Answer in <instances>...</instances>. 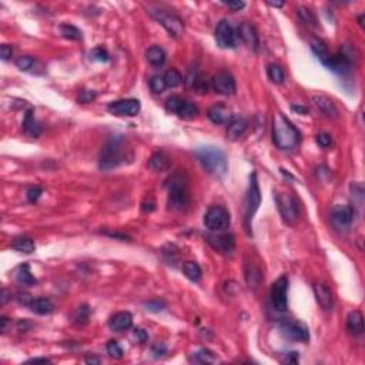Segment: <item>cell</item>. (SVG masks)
<instances>
[{
    "mask_svg": "<svg viewBox=\"0 0 365 365\" xmlns=\"http://www.w3.org/2000/svg\"><path fill=\"white\" fill-rule=\"evenodd\" d=\"M272 141L281 150H292L301 141V134L284 114L275 113L272 120Z\"/></svg>",
    "mask_w": 365,
    "mask_h": 365,
    "instance_id": "cell-1",
    "label": "cell"
},
{
    "mask_svg": "<svg viewBox=\"0 0 365 365\" xmlns=\"http://www.w3.org/2000/svg\"><path fill=\"white\" fill-rule=\"evenodd\" d=\"M168 188V208L174 211H186L190 206L188 179L184 171L179 170L167 180Z\"/></svg>",
    "mask_w": 365,
    "mask_h": 365,
    "instance_id": "cell-2",
    "label": "cell"
},
{
    "mask_svg": "<svg viewBox=\"0 0 365 365\" xmlns=\"http://www.w3.org/2000/svg\"><path fill=\"white\" fill-rule=\"evenodd\" d=\"M196 157L200 161V164L204 167L207 173L214 177L221 179L227 174L228 164H227L226 154L223 153L219 147H200L196 150Z\"/></svg>",
    "mask_w": 365,
    "mask_h": 365,
    "instance_id": "cell-3",
    "label": "cell"
},
{
    "mask_svg": "<svg viewBox=\"0 0 365 365\" xmlns=\"http://www.w3.org/2000/svg\"><path fill=\"white\" fill-rule=\"evenodd\" d=\"M148 14L166 29L170 36L179 39L184 33V23L179 16L163 6H148Z\"/></svg>",
    "mask_w": 365,
    "mask_h": 365,
    "instance_id": "cell-4",
    "label": "cell"
},
{
    "mask_svg": "<svg viewBox=\"0 0 365 365\" xmlns=\"http://www.w3.org/2000/svg\"><path fill=\"white\" fill-rule=\"evenodd\" d=\"M123 153H124L123 152V139L119 136L112 137L101 148L99 160L100 170L109 171V170L116 168L123 161Z\"/></svg>",
    "mask_w": 365,
    "mask_h": 365,
    "instance_id": "cell-5",
    "label": "cell"
},
{
    "mask_svg": "<svg viewBox=\"0 0 365 365\" xmlns=\"http://www.w3.org/2000/svg\"><path fill=\"white\" fill-rule=\"evenodd\" d=\"M261 204V192H260L259 181H257V174L252 173L250 177V186L247 191L246 197V207H244V223H246V230L248 232L251 228V221L254 214L259 210Z\"/></svg>",
    "mask_w": 365,
    "mask_h": 365,
    "instance_id": "cell-6",
    "label": "cell"
},
{
    "mask_svg": "<svg viewBox=\"0 0 365 365\" xmlns=\"http://www.w3.org/2000/svg\"><path fill=\"white\" fill-rule=\"evenodd\" d=\"M230 223H231L230 212L224 207L212 206L204 214V226L212 232L224 231L230 227Z\"/></svg>",
    "mask_w": 365,
    "mask_h": 365,
    "instance_id": "cell-7",
    "label": "cell"
},
{
    "mask_svg": "<svg viewBox=\"0 0 365 365\" xmlns=\"http://www.w3.org/2000/svg\"><path fill=\"white\" fill-rule=\"evenodd\" d=\"M275 201H277V206H278L283 220L288 224H294L298 219L299 212L297 199L290 192H280L275 196Z\"/></svg>",
    "mask_w": 365,
    "mask_h": 365,
    "instance_id": "cell-8",
    "label": "cell"
},
{
    "mask_svg": "<svg viewBox=\"0 0 365 365\" xmlns=\"http://www.w3.org/2000/svg\"><path fill=\"white\" fill-rule=\"evenodd\" d=\"M166 109L170 113H174L179 116L180 119L184 120H192L199 116V107L196 106L194 103L188 101L179 97V96H173L166 101Z\"/></svg>",
    "mask_w": 365,
    "mask_h": 365,
    "instance_id": "cell-9",
    "label": "cell"
},
{
    "mask_svg": "<svg viewBox=\"0 0 365 365\" xmlns=\"http://www.w3.org/2000/svg\"><path fill=\"white\" fill-rule=\"evenodd\" d=\"M271 303L278 311H286L288 307V278L280 277L271 287Z\"/></svg>",
    "mask_w": 365,
    "mask_h": 365,
    "instance_id": "cell-10",
    "label": "cell"
},
{
    "mask_svg": "<svg viewBox=\"0 0 365 365\" xmlns=\"http://www.w3.org/2000/svg\"><path fill=\"white\" fill-rule=\"evenodd\" d=\"M140 101L136 99H123V100H116L112 101L107 110L114 116H120V117H133L137 116L140 112Z\"/></svg>",
    "mask_w": 365,
    "mask_h": 365,
    "instance_id": "cell-11",
    "label": "cell"
},
{
    "mask_svg": "<svg viewBox=\"0 0 365 365\" xmlns=\"http://www.w3.org/2000/svg\"><path fill=\"white\" fill-rule=\"evenodd\" d=\"M216 41L221 49H234L235 47V32L230 22L221 20L216 27Z\"/></svg>",
    "mask_w": 365,
    "mask_h": 365,
    "instance_id": "cell-12",
    "label": "cell"
},
{
    "mask_svg": "<svg viewBox=\"0 0 365 365\" xmlns=\"http://www.w3.org/2000/svg\"><path fill=\"white\" fill-rule=\"evenodd\" d=\"M281 331L284 335H287L290 339L299 341V342H307L310 339V332L304 324L297 323V321H286L281 324Z\"/></svg>",
    "mask_w": 365,
    "mask_h": 365,
    "instance_id": "cell-13",
    "label": "cell"
},
{
    "mask_svg": "<svg viewBox=\"0 0 365 365\" xmlns=\"http://www.w3.org/2000/svg\"><path fill=\"white\" fill-rule=\"evenodd\" d=\"M212 89L220 94H226V96H230V94H234L235 92V80L232 77L231 74L228 72H219L216 74L211 80Z\"/></svg>",
    "mask_w": 365,
    "mask_h": 365,
    "instance_id": "cell-14",
    "label": "cell"
},
{
    "mask_svg": "<svg viewBox=\"0 0 365 365\" xmlns=\"http://www.w3.org/2000/svg\"><path fill=\"white\" fill-rule=\"evenodd\" d=\"M355 217V210L351 206H337L332 210L331 219L339 228H348Z\"/></svg>",
    "mask_w": 365,
    "mask_h": 365,
    "instance_id": "cell-15",
    "label": "cell"
},
{
    "mask_svg": "<svg viewBox=\"0 0 365 365\" xmlns=\"http://www.w3.org/2000/svg\"><path fill=\"white\" fill-rule=\"evenodd\" d=\"M206 239L208 244L219 252L230 254L234 250L235 243H234V237L231 234H212V235H207Z\"/></svg>",
    "mask_w": 365,
    "mask_h": 365,
    "instance_id": "cell-16",
    "label": "cell"
},
{
    "mask_svg": "<svg viewBox=\"0 0 365 365\" xmlns=\"http://www.w3.org/2000/svg\"><path fill=\"white\" fill-rule=\"evenodd\" d=\"M312 290H314V295H315V299H317V303H318L319 306L323 307L324 310H327V311L332 310V307H334V297H332L331 290L328 288L326 283L315 281L314 286H312Z\"/></svg>",
    "mask_w": 365,
    "mask_h": 365,
    "instance_id": "cell-17",
    "label": "cell"
},
{
    "mask_svg": "<svg viewBox=\"0 0 365 365\" xmlns=\"http://www.w3.org/2000/svg\"><path fill=\"white\" fill-rule=\"evenodd\" d=\"M207 117L211 120L214 124H224V123L228 124L232 119V113L226 104L217 103V104H214L208 109Z\"/></svg>",
    "mask_w": 365,
    "mask_h": 365,
    "instance_id": "cell-18",
    "label": "cell"
},
{
    "mask_svg": "<svg viewBox=\"0 0 365 365\" xmlns=\"http://www.w3.org/2000/svg\"><path fill=\"white\" fill-rule=\"evenodd\" d=\"M132 326H133V315L127 311L117 312V314H114L113 317L109 319L110 330H113L116 332L127 331V330L132 328Z\"/></svg>",
    "mask_w": 365,
    "mask_h": 365,
    "instance_id": "cell-19",
    "label": "cell"
},
{
    "mask_svg": "<svg viewBox=\"0 0 365 365\" xmlns=\"http://www.w3.org/2000/svg\"><path fill=\"white\" fill-rule=\"evenodd\" d=\"M312 103H314V106L317 107L321 113L326 114L327 117H338L337 107L332 103V100L328 99L327 96H323V94L314 96L312 97Z\"/></svg>",
    "mask_w": 365,
    "mask_h": 365,
    "instance_id": "cell-20",
    "label": "cell"
},
{
    "mask_svg": "<svg viewBox=\"0 0 365 365\" xmlns=\"http://www.w3.org/2000/svg\"><path fill=\"white\" fill-rule=\"evenodd\" d=\"M239 36L247 46L257 50V47H259V34L255 32L254 26H251L250 23H241L239 26Z\"/></svg>",
    "mask_w": 365,
    "mask_h": 365,
    "instance_id": "cell-21",
    "label": "cell"
},
{
    "mask_svg": "<svg viewBox=\"0 0 365 365\" xmlns=\"http://www.w3.org/2000/svg\"><path fill=\"white\" fill-rule=\"evenodd\" d=\"M247 120H244L243 117H232L231 121L228 123L227 127V136L230 140H239L240 137H243L247 130Z\"/></svg>",
    "mask_w": 365,
    "mask_h": 365,
    "instance_id": "cell-22",
    "label": "cell"
},
{
    "mask_svg": "<svg viewBox=\"0 0 365 365\" xmlns=\"http://www.w3.org/2000/svg\"><path fill=\"white\" fill-rule=\"evenodd\" d=\"M23 130L25 133L32 137V139H36L39 137V134L41 133V124L39 121L36 120L33 114V110H27L26 114H25V120H23Z\"/></svg>",
    "mask_w": 365,
    "mask_h": 365,
    "instance_id": "cell-23",
    "label": "cell"
},
{
    "mask_svg": "<svg viewBox=\"0 0 365 365\" xmlns=\"http://www.w3.org/2000/svg\"><path fill=\"white\" fill-rule=\"evenodd\" d=\"M347 330L352 335H361L364 332V317L359 311H352L347 317Z\"/></svg>",
    "mask_w": 365,
    "mask_h": 365,
    "instance_id": "cell-24",
    "label": "cell"
},
{
    "mask_svg": "<svg viewBox=\"0 0 365 365\" xmlns=\"http://www.w3.org/2000/svg\"><path fill=\"white\" fill-rule=\"evenodd\" d=\"M148 167L156 171V173H161V171H167L171 167V160L166 153H154L150 160H148Z\"/></svg>",
    "mask_w": 365,
    "mask_h": 365,
    "instance_id": "cell-25",
    "label": "cell"
},
{
    "mask_svg": "<svg viewBox=\"0 0 365 365\" xmlns=\"http://www.w3.org/2000/svg\"><path fill=\"white\" fill-rule=\"evenodd\" d=\"M14 278H16V281L19 284L26 287H32L37 283V280L34 278L33 275H32V272H30L29 264H22V266L17 267L14 270Z\"/></svg>",
    "mask_w": 365,
    "mask_h": 365,
    "instance_id": "cell-26",
    "label": "cell"
},
{
    "mask_svg": "<svg viewBox=\"0 0 365 365\" xmlns=\"http://www.w3.org/2000/svg\"><path fill=\"white\" fill-rule=\"evenodd\" d=\"M263 280V274L260 271V268L254 263H247L246 264V281L250 288L255 290L260 286Z\"/></svg>",
    "mask_w": 365,
    "mask_h": 365,
    "instance_id": "cell-27",
    "label": "cell"
},
{
    "mask_svg": "<svg viewBox=\"0 0 365 365\" xmlns=\"http://www.w3.org/2000/svg\"><path fill=\"white\" fill-rule=\"evenodd\" d=\"M146 59L152 66L160 67L163 66L164 61H166V53H164V50L161 47L153 46L146 52Z\"/></svg>",
    "mask_w": 365,
    "mask_h": 365,
    "instance_id": "cell-28",
    "label": "cell"
},
{
    "mask_svg": "<svg viewBox=\"0 0 365 365\" xmlns=\"http://www.w3.org/2000/svg\"><path fill=\"white\" fill-rule=\"evenodd\" d=\"M29 307H30L32 311L36 312V314H40V315H47V314H52L54 311L53 303L49 298L33 299L32 304Z\"/></svg>",
    "mask_w": 365,
    "mask_h": 365,
    "instance_id": "cell-29",
    "label": "cell"
},
{
    "mask_svg": "<svg viewBox=\"0 0 365 365\" xmlns=\"http://www.w3.org/2000/svg\"><path fill=\"white\" fill-rule=\"evenodd\" d=\"M311 49L312 52L315 53V56L321 60L323 65H327L330 59H331V54L328 52V47L321 39H312L311 41Z\"/></svg>",
    "mask_w": 365,
    "mask_h": 365,
    "instance_id": "cell-30",
    "label": "cell"
},
{
    "mask_svg": "<svg viewBox=\"0 0 365 365\" xmlns=\"http://www.w3.org/2000/svg\"><path fill=\"white\" fill-rule=\"evenodd\" d=\"M12 248L19 252L32 254L36 246H34V241L30 237H17L12 241Z\"/></svg>",
    "mask_w": 365,
    "mask_h": 365,
    "instance_id": "cell-31",
    "label": "cell"
},
{
    "mask_svg": "<svg viewBox=\"0 0 365 365\" xmlns=\"http://www.w3.org/2000/svg\"><path fill=\"white\" fill-rule=\"evenodd\" d=\"M183 272H184V275H186L187 278L191 280V281H199V280L201 278V268H200L199 264L194 263V261H187V263H184Z\"/></svg>",
    "mask_w": 365,
    "mask_h": 365,
    "instance_id": "cell-32",
    "label": "cell"
},
{
    "mask_svg": "<svg viewBox=\"0 0 365 365\" xmlns=\"http://www.w3.org/2000/svg\"><path fill=\"white\" fill-rule=\"evenodd\" d=\"M267 74H268V77H270L272 83H275V84H281V83L284 81V79H286L283 67L275 65V63L268 65V67H267Z\"/></svg>",
    "mask_w": 365,
    "mask_h": 365,
    "instance_id": "cell-33",
    "label": "cell"
},
{
    "mask_svg": "<svg viewBox=\"0 0 365 365\" xmlns=\"http://www.w3.org/2000/svg\"><path fill=\"white\" fill-rule=\"evenodd\" d=\"M163 79L166 81L167 87H177L183 83V76H181L179 70H176V69L167 70L164 76H163Z\"/></svg>",
    "mask_w": 365,
    "mask_h": 365,
    "instance_id": "cell-34",
    "label": "cell"
},
{
    "mask_svg": "<svg viewBox=\"0 0 365 365\" xmlns=\"http://www.w3.org/2000/svg\"><path fill=\"white\" fill-rule=\"evenodd\" d=\"M191 359L194 362H199V364H211V362L216 361V355H214L210 350L203 348V350H199L197 352H194Z\"/></svg>",
    "mask_w": 365,
    "mask_h": 365,
    "instance_id": "cell-35",
    "label": "cell"
},
{
    "mask_svg": "<svg viewBox=\"0 0 365 365\" xmlns=\"http://www.w3.org/2000/svg\"><path fill=\"white\" fill-rule=\"evenodd\" d=\"M60 33L63 34V37H66L69 40L81 39V32L77 27L72 26V25H61L60 26Z\"/></svg>",
    "mask_w": 365,
    "mask_h": 365,
    "instance_id": "cell-36",
    "label": "cell"
},
{
    "mask_svg": "<svg viewBox=\"0 0 365 365\" xmlns=\"http://www.w3.org/2000/svg\"><path fill=\"white\" fill-rule=\"evenodd\" d=\"M297 14H298V17L306 25H310V26H315V23H317V19H315V16H314V13H312L310 9H307V7H298L297 9Z\"/></svg>",
    "mask_w": 365,
    "mask_h": 365,
    "instance_id": "cell-37",
    "label": "cell"
},
{
    "mask_svg": "<svg viewBox=\"0 0 365 365\" xmlns=\"http://www.w3.org/2000/svg\"><path fill=\"white\" fill-rule=\"evenodd\" d=\"M150 87H152V90H153L154 93L160 94L166 90L167 86L166 81H164V79L161 76H153L152 80H150Z\"/></svg>",
    "mask_w": 365,
    "mask_h": 365,
    "instance_id": "cell-38",
    "label": "cell"
},
{
    "mask_svg": "<svg viewBox=\"0 0 365 365\" xmlns=\"http://www.w3.org/2000/svg\"><path fill=\"white\" fill-rule=\"evenodd\" d=\"M107 354L112 357V358H121L123 357V348L120 347V344L117 341H109L107 344Z\"/></svg>",
    "mask_w": 365,
    "mask_h": 365,
    "instance_id": "cell-39",
    "label": "cell"
},
{
    "mask_svg": "<svg viewBox=\"0 0 365 365\" xmlns=\"http://www.w3.org/2000/svg\"><path fill=\"white\" fill-rule=\"evenodd\" d=\"M34 63H36V60L32 56H20L19 59L16 60V66L19 67L20 70H23V72L30 70L34 66Z\"/></svg>",
    "mask_w": 365,
    "mask_h": 365,
    "instance_id": "cell-40",
    "label": "cell"
},
{
    "mask_svg": "<svg viewBox=\"0 0 365 365\" xmlns=\"http://www.w3.org/2000/svg\"><path fill=\"white\" fill-rule=\"evenodd\" d=\"M90 59L94 60V61H100V63H106L109 60V53L103 47H96L90 52Z\"/></svg>",
    "mask_w": 365,
    "mask_h": 365,
    "instance_id": "cell-41",
    "label": "cell"
},
{
    "mask_svg": "<svg viewBox=\"0 0 365 365\" xmlns=\"http://www.w3.org/2000/svg\"><path fill=\"white\" fill-rule=\"evenodd\" d=\"M89 315H90V310L87 308V306H81L79 307V310L76 312V323L77 324H86L87 319H89Z\"/></svg>",
    "mask_w": 365,
    "mask_h": 365,
    "instance_id": "cell-42",
    "label": "cell"
},
{
    "mask_svg": "<svg viewBox=\"0 0 365 365\" xmlns=\"http://www.w3.org/2000/svg\"><path fill=\"white\" fill-rule=\"evenodd\" d=\"M97 97V93L94 92V90H81L79 94V101L80 103H90V101H93L94 99Z\"/></svg>",
    "mask_w": 365,
    "mask_h": 365,
    "instance_id": "cell-43",
    "label": "cell"
},
{
    "mask_svg": "<svg viewBox=\"0 0 365 365\" xmlns=\"http://www.w3.org/2000/svg\"><path fill=\"white\" fill-rule=\"evenodd\" d=\"M41 188L40 187H32V188H29L26 192V197L27 200L30 201V203H36L37 200L40 199V196H41Z\"/></svg>",
    "mask_w": 365,
    "mask_h": 365,
    "instance_id": "cell-44",
    "label": "cell"
},
{
    "mask_svg": "<svg viewBox=\"0 0 365 365\" xmlns=\"http://www.w3.org/2000/svg\"><path fill=\"white\" fill-rule=\"evenodd\" d=\"M317 143H318L321 147L328 148V147L332 144V137L328 133H319L318 136H317Z\"/></svg>",
    "mask_w": 365,
    "mask_h": 365,
    "instance_id": "cell-45",
    "label": "cell"
},
{
    "mask_svg": "<svg viewBox=\"0 0 365 365\" xmlns=\"http://www.w3.org/2000/svg\"><path fill=\"white\" fill-rule=\"evenodd\" d=\"M146 307H147V310H148V311L159 312V311H161V310H164L166 304H164L163 301H160V299H153V301L147 303Z\"/></svg>",
    "mask_w": 365,
    "mask_h": 365,
    "instance_id": "cell-46",
    "label": "cell"
},
{
    "mask_svg": "<svg viewBox=\"0 0 365 365\" xmlns=\"http://www.w3.org/2000/svg\"><path fill=\"white\" fill-rule=\"evenodd\" d=\"M12 54H13V47L9 46V45H2L0 46V56H2V60H9L10 57H12Z\"/></svg>",
    "mask_w": 365,
    "mask_h": 365,
    "instance_id": "cell-47",
    "label": "cell"
},
{
    "mask_svg": "<svg viewBox=\"0 0 365 365\" xmlns=\"http://www.w3.org/2000/svg\"><path fill=\"white\" fill-rule=\"evenodd\" d=\"M221 3H223L226 7H228V9L234 10V12L241 10L243 7L246 6V3H244V2H240V0H234V2H221Z\"/></svg>",
    "mask_w": 365,
    "mask_h": 365,
    "instance_id": "cell-48",
    "label": "cell"
},
{
    "mask_svg": "<svg viewBox=\"0 0 365 365\" xmlns=\"http://www.w3.org/2000/svg\"><path fill=\"white\" fill-rule=\"evenodd\" d=\"M16 299L19 301V304H23V306H30V304H32V301H33L32 295H30V294H27V292H19V294H17V297H16Z\"/></svg>",
    "mask_w": 365,
    "mask_h": 365,
    "instance_id": "cell-49",
    "label": "cell"
},
{
    "mask_svg": "<svg viewBox=\"0 0 365 365\" xmlns=\"http://www.w3.org/2000/svg\"><path fill=\"white\" fill-rule=\"evenodd\" d=\"M134 335H136V338L139 339L140 342H146L147 341V334H146V331L144 330H141V328H136L134 330Z\"/></svg>",
    "mask_w": 365,
    "mask_h": 365,
    "instance_id": "cell-50",
    "label": "cell"
},
{
    "mask_svg": "<svg viewBox=\"0 0 365 365\" xmlns=\"http://www.w3.org/2000/svg\"><path fill=\"white\" fill-rule=\"evenodd\" d=\"M166 352V347L164 346H156L153 347V354L156 357H161Z\"/></svg>",
    "mask_w": 365,
    "mask_h": 365,
    "instance_id": "cell-51",
    "label": "cell"
},
{
    "mask_svg": "<svg viewBox=\"0 0 365 365\" xmlns=\"http://www.w3.org/2000/svg\"><path fill=\"white\" fill-rule=\"evenodd\" d=\"M27 362H32V364H39V362H41V364H47V362H50V359H47V358H32V359H29Z\"/></svg>",
    "mask_w": 365,
    "mask_h": 365,
    "instance_id": "cell-52",
    "label": "cell"
},
{
    "mask_svg": "<svg viewBox=\"0 0 365 365\" xmlns=\"http://www.w3.org/2000/svg\"><path fill=\"white\" fill-rule=\"evenodd\" d=\"M291 109H292V110H294V112H298V113H301V114H306V113H307V109H306V107L291 106Z\"/></svg>",
    "mask_w": 365,
    "mask_h": 365,
    "instance_id": "cell-53",
    "label": "cell"
},
{
    "mask_svg": "<svg viewBox=\"0 0 365 365\" xmlns=\"http://www.w3.org/2000/svg\"><path fill=\"white\" fill-rule=\"evenodd\" d=\"M267 5L272 7H283L284 6V2H268Z\"/></svg>",
    "mask_w": 365,
    "mask_h": 365,
    "instance_id": "cell-54",
    "label": "cell"
},
{
    "mask_svg": "<svg viewBox=\"0 0 365 365\" xmlns=\"http://www.w3.org/2000/svg\"><path fill=\"white\" fill-rule=\"evenodd\" d=\"M86 362L87 364H100V359L94 358V357H87Z\"/></svg>",
    "mask_w": 365,
    "mask_h": 365,
    "instance_id": "cell-55",
    "label": "cell"
},
{
    "mask_svg": "<svg viewBox=\"0 0 365 365\" xmlns=\"http://www.w3.org/2000/svg\"><path fill=\"white\" fill-rule=\"evenodd\" d=\"M7 295H9L7 290H3V291H2V304H6L7 303V298H9Z\"/></svg>",
    "mask_w": 365,
    "mask_h": 365,
    "instance_id": "cell-56",
    "label": "cell"
},
{
    "mask_svg": "<svg viewBox=\"0 0 365 365\" xmlns=\"http://www.w3.org/2000/svg\"><path fill=\"white\" fill-rule=\"evenodd\" d=\"M7 324H9V321H7L6 317H2V331H6Z\"/></svg>",
    "mask_w": 365,
    "mask_h": 365,
    "instance_id": "cell-57",
    "label": "cell"
}]
</instances>
